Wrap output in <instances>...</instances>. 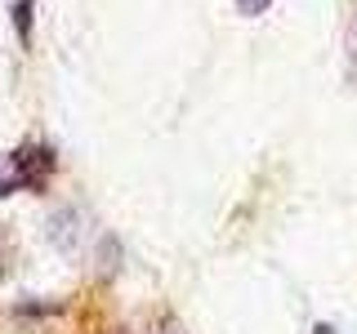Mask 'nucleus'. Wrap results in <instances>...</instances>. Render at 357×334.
Wrapping results in <instances>:
<instances>
[{"mask_svg": "<svg viewBox=\"0 0 357 334\" xmlns=\"http://www.w3.org/2000/svg\"><path fill=\"white\" fill-rule=\"evenodd\" d=\"M45 241H50L59 254H67V259H81V250H85V218H81V209H72V205L54 209V214L45 218Z\"/></svg>", "mask_w": 357, "mask_h": 334, "instance_id": "f257e3e1", "label": "nucleus"}, {"mask_svg": "<svg viewBox=\"0 0 357 334\" xmlns=\"http://www.w3.org/2000/svg\"><path fill=\"white\" fill-rule=\"evenodd\" d=\"M9 165H14L18 187H40L54 170V156H50V148H18L9 156Z\"/></svg>", "mask_w": 357, "mask_h": 334, "instance_id": "f03ea898", "label": "nucleus"}, {"mask_svg": "<svg viewBox=\"0 0 357 334\" xmlns=\"http://www.w3.org/2000/svg\"><path fill=\"white\" fill-rule=\"evenodd\" d=\"M344 81L357 85V9H353L349 27H344Z\"/></svg>", "mask_w": 357, "mask_h": 334, "instance_id": "7ed1b4c3", "label": "nucleus"}, {"mask_svg": "<svg viewBox=\"0 0 357 334\" xmlns=\"http://www.w3.org/2000/svg\"><path fill=\"white\" fill-rule=\"evenodd\" d=\"M9 14H14V31L22 45H31V18H36V0H14L9 5Z\"/></svg>", "mask_w": 357, "mask_h": 334, "instance_id": "20e7f679", "label": "nucleus"}, {"mask_svg": "<svg viewBox=\"0 0 357 334\" xmlns=\"http://www.w3.org/2000/svg\"><path fill=\"white\" fill-rule=\"evenodd\" d=\"M268 5H273V0H237V14L241 18H259V14H268Z\"/></svg>", "mask_w": 357, "mask_h": 334, "instance_id": "39448f33", "label": "nucleus"}, {"mask_svg": "<svg viewBox=\"0 0 357 334\" xmlns=\"http://www.w3.org/2000/svg\"><path fill=\"white\" fill-rule=\"evenodd\" d=\"M0 241H5V228H0Z\"/></svg>", "mask_w": 357, "mask_h": 334, "instance_id": "423d86ee", "label": "nucleus"}]
</instances>
